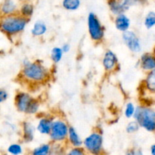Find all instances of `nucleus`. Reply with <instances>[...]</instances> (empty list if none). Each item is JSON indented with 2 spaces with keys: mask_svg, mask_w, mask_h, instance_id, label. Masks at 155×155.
Returning a JSON list of instances; mask_svg holds the SVG:
<instances>
[{
  "mask_svg": "<svg viewBox=\"0 0 155 155\" xmlns=\"http://www.w3.org/2000/svg\"><path fill=\"white\" fill-rule=\"evenodd\" d=\"M21 75L26 81L32 83H41L49 78V70L39 61H30L23 66Z\"/></svg>",
  "mask_w": 155,
  "mask_h": 155,
  "instance_id": "1",
  "label": "nucleus"
},
{
  "mask_svg": "<svg viewBox=\"0 0 155 155\" xmlns=\"http://www.w3.org/2000/svg\"><path fill=\"white\" fill-rule=\"evenodd\" d=\"M30 19L21 16L19 13L9 16L2 17L0 27L2 33L8 36H13L24 30Z\"/></svg>",
  "mask_w": 155,
  "mask_h": 155,
  "instance_id": "2",
  "label": "nucleus"
},
{
  "mask_svg": "<svg viewBox=\"0 0 155 155\" xmlns=\"http://www.w3.org/2000/svg\"><path fill=\"white\" fill-rule=\"evenodd\" d=\"M133 118L140 127L148 132L155 133V109L149 106H137Z\"/></svg>",
  "mask_w": 155,
  "mask_h": 155,
  "instance_id": "3",
  "label": "nucleus"
},
{
  "mask_svg": "<svg viewBox=\"0 0 155 155\" xmlns=\"http://www.w3.org/2000/svg\"><path fill=\"white\" fill-rule=\"evenodd\" d=\"M103 136L98 131H94L83 140V148L88 154H103Z\"/></svg>",
  "mask_w": 155,
  "mask_h": 155,
  "instance_id": "4",
  "label": "nucleus"
},
{
  "mask_svg": "<svg viewBox=\"0 0 155 155\" xmlns=\"http://www.w3.org/2000/svg\"><path fill=\"white\" fill-rule=\"evenodd\" d=\"M70 126L64 120L54 119L53 121L52 127L49 134V138L51 142L56 143H63L68 140V133H69Z\"/></svg>",
  "mask_w": 155,
  "mask_h": 155,
  "instance_id": "5",
  "label": "nucleus"
},
{
  "mask_svg": "<svg viewBox=\"0 0 155 155\" xmlns=\"http://www.w3.org/2000/svg\"><path fill=\"white\" fill-rule=\"evenodd\" d=\"M88 32L92 41L99 42L104 39V28L98 19V16L93 12H89L87 18Z\"/></svg>",
  "mask_w": 155,
  "mask_h": 155,
  "instance_id": "6",
  "label": "nucleus"
},
{
  "mask_svg": "<svg viewBox=\"0 0 155 155\" xmlns=\"http://www.w3.org/2000/svg\"><path fill=\"white\" fill-rule=\"evenodd\" d=\"M122 39L127 48L131 51L138 53L142 50V42L140 39L133 30H128L123 33Z\"/></svg>",
  "mask_w": 155,
  "mask_h": 155,
  "instance_id": "7",
  "label": "nucleus"
},
{
  "mask_svg": "<svg viewBox=\"0 0 155 155\" xmlns=\"http://www.w3.org/2000/svg\"><path fill=\"white\" fill-rule=\"evenodd\" d=\"M107 5L110 8L111 13L115 16L125 14L127 11L130 9V8L134 4L137 3L136 1H130V0H124V1H108Z\"/></svg>",
  "mask_w": 155,
  "mask_h": 155,
  "instance_id": "8",
  "label": "nucleus"
},
{
  "mask_svg": "<svg viewBox=\"0 0 155 155\" xmlns=\"http://www.w3.org/2000/svg\"><path fill=\"white\" fill-rule=\"evenodd\" d=\"M33 97L30 94L25 92H18L15 97V104L17 110L20 112L26 114L29 106L33 100Z\"/></svg>",
  "mask_w": 155,
  "mask_h": 155,
  "instance_id": "9",
  "label": "nucleus"
},
{
  "mask_svg": "<svg viewBox=\"0 0 155 155\" xmlns=\"http://www.w3.org/2000/svg\"><path fill=\"white\" fill-rule=\"evenodd\" d=\"M20 3L15 0H5L0 4V12L2 17L9 16L18 14L20 8Z\"/></svg>",
  "mask_w": 155,
  "mask_h": 155,
  "instance_id": "10",
  "label": "nucleus"
},
{
  "mask_svg": "<svg viewBox=\"0 0 155 155\" xmlns=\"http://www.w3.org/2000/svg\"><path fill=\"white\" fill-rule=\"evenodd\" d=\"M102 65L107 72H111L116 69L118 66V58L113 51L108 49L105 51L102 58Z\"/></svg>",
  "mask_w": 155,
  "mask_h": 155,
  "instance_id": "11",
  "label": "nucleus"
},
{
  "mask_svg": "<svg viewBox=\"0 0 155 155\" xmlns=\"http://www.w3.org/2000/svg\"><path fill=\"white\" fill-rule=\"evenodd\" d=\"M139 66L145 72H151L155 69V54L154 53H144L139 59Z\"/></svg>",
  "mask_w": 155,
  "mask_h": 155,
  "instance_id": "12",
  "label": "nucleus"
},
{
  "mask_svg": "<svg viewBox=\"0 0 155 155\" xmlns=\"http://www.w3.org/2000/svg\"><path fill=\"white\" fill-rule=\"evenodd\" d=\"M22 138L24 142H30L34 139L36 127L30 121L25 120L21 124Z\"/></svg>",
  "mask_w": 155,
  "mask_h": 155,
  "instance_id": "13",
  "label": "nucleus"
},
{
  "mask_svg": "<svg viewBox=\"0 0 155 155\" xmlns=\"http://www.w3.org/2000/svg\"><path fill=\"white\" fill-rule=\"evenodd\" d=\"M54 119L50 117H42L38 121L36 130L40 134L48 135L49 136L52 127L53 121Z\"/></svg>",
  "mask_w": 155,
  "mask_h": 155,
  "instance_id": "14",
  "label": "nucleus"
},
{
  "mask_svg": "<svg viewBox=\"0 0 155 155\" xmlns=\"http://www.w3.org/2000/svg\"><path fill=\"white\" fill-rule=\"evenodd\" d=\"M114 25L119 31L124 33L130 30L131 22L130 18L126 14H121L117 16H115Z\"/></svg>",
  "mask_w": 155,
  "mask_h": 155,
  "instance_id": "15",
  "label": "nucleus"
},
{
  "mask_svg": "<svg viewBox=\"0 0 155 155\" xmlns=\"http://www.w3.org/2000/svg\"><path fill=\"white\" fill-rule=\"evenodd\" d=\"M68 141L73 148H81L83 146V140L81 139L75 128L73 127H70Z\"/></svg>",
  "mask_w": 155,
  "mask_h": 155,
  "instance_id": "16",
  "label": "nucleus"
},
{
  "mask_svg": "<svg viewBox=\"0 0 155 155\" xmlns=\"http://www.w3.org/2000/svg\"><path fill=\"white\" fill-rule=\"evenodd\" d=\"M34 12V5L31 2H22L20 5L19 12L21 16L30 19Z\"/></svg>",
  "mask_w": 155,
  "mask_h": 155,
  "instance_id": "17",
  "label": "nucleus"
},
{
  "mask_svg": "<svg viewBox=\"0 0 155 155\" xmlns=\"http://www.w3.org/2000/svg\"><path fill=\"white\" fill-rule=\"evenodd\" d=\"M47 32V25L43 21H36L33 24V27L31 29V33L33 36L39 37L45 34Z\"/></svg>",
  "mask_w": 155,
  "mask_h": 155,
  "instance_id": "18",
  "label": "nucleus"
},
{
  "mask_svg": "<svg viewBox=\"0 0 155 155\" xmlns=\"http://www.w3.org/2000/svg\"><path fill=\"white\" fill-rule=\"evenodd\" d=\"M144 82L145 89L151 93L155 94V69L147 74Z\"/></svg>",
  "mask_w": 155,
  "mask_h": 155,
  "instance_id": "19",
  "label": "nucleus"
},
{
  "mask_svg": "<svg viewBox=\"0 0 155 155\" xmlns=\"http://www.w3.org/2000/svg\"><path fill=\"white\" fill-rule=\"evenodd\" d=\"M51 143H44L36 147L30 151V155H49Z\"/></svg>",
  "mask_w": 155,
  "mask_h": 155,
  "instance_id": "20",
  "label": "nucleus"
},
{
  "mask_svg": "<svg viewBox=\"0 0 155 155\" xmlns=\"http://www.w3.org/2000/svg\"><path fill=\"white\" fill-rule=\"evenodd\" d=\"M66 152L67 150L63 145V143H51V151L49 155H65Z\"/></svg>",
  "mask_w": 155,
  "mask_h": 155,
  "instance_id": "21",
  "label": "nucleus"
},
{
  "mask_svg": "<svg viewBox=\"0 0 155 155\" xmlns=\"http://www.w3.org/2000/svg\"><path fill=\"white\" fill-rule=\"evenodd\" d=\"M64 55V51H62L61 48L59 46L53 47L51 51V60L52 61L53 63L58 64L61 61L62 58Z\"/></svg>",
  "mask_w": 155,
  "mask_h": 155,
  "instance_id": "22",
  "label": "nucleus"
},
{
  "mask_svg": "<svg viewBox=\"0 0 155 155\" xmlns=\"http://www.w3.org/2000/svg\"><path fill=\"white\" fill-rule=\"evenodd\" d=\"M81 1L80 0H64L62 6L64 9L68 11H75L80 8Z\"/></svg>",
  "mask_w": 155,
  "mask_h": 155,
  "instance_id": "23",
  "label": "nucleus"
},
{
  "mask_svg": "<svg viewBox=\"0 0 155 155\" xmlns=\"http://www.w3.org/2000/svg\"><path fill=\"white\" fill-rule=\"evenodd\" d=\"M144 25L147 29H151L155 26V12H148L144 19Z\"/></svg>",
  "mask_w": 155,
  "mask_h": 155,
  "instance_id": "24",
  "label": "nucleus"
},
{
  "mask_svg": "<svg viewBox=\"0 0 155 155\" xmlns=\"http://www.w3.org/2000/svg\"><path fill=\"white\" fill-rule=\"evenodd\" d=\"M7 151L11 155H21L23 153V147L20 143H12L8 147Z\"/></svg>",
  "mask_w": 155,
  "mask_h": 155,
  "instance_id": "25",
  "label": "nucleus"
},
{
  "mask_svg": "<svg viewBox=\"0 0 155 155\" xmlns=\"http://www.w3.org/2000/svg\"><path fill=\"white\" fill-rule=\"evenodd\" d=\"M136 107L133 102H127L124 108V115L127 118L130 119V118L134 117L135 113H136Z\"/></svg>",
  "mask_w": 155,
  "mask_h": 155,
  "instance_id": "26",
  "label": "nucleus"
},
{
  "mask_svg": "<svg viewBox=\"0 0 155 155\" xmlns=\"http://www.w3.org/2000/svg\"><path fill=\"white\" fill-rule=\"evenodd\" d=\"M139 128H140L139 124L134 120L127 124V127H126V131L129 134H133V133H136L139 130Z\"/></svg>",
  "mask_w": 155,
  "mask_h": 155,
  "instance_id": "27",
  "label": "nucleus"
},
{
  "mask_svg": "<svg viewBox=\"0 0 155 155\" xmlns=\"http://www.w3.org/2000/svg\"><path fill=\"white\" fill-rule=\"evenodd\" d=\"M39 101H38L36 98H33V100L32 101L31 104L29 106L28 109H27V114H35L38 112L39 109Z\"/></svg>",
  "mask_w": 155,
  "mask_h": 155,
  "instance_id": "28",
  "label": "nucleus"
},
{
  "mask_svg": "<svg viewBox=\"0 0 155 155\" xmlns=\"http://www.w3.org/2000/svg\"><path fill=\"white\" fill-rule=\"evenodd\" d=\"M65 155H87V153L85 151L83 147L81 148H71L67 150Z\"/></svg>",
  "mask_w": 155,
  "mask_h": 155,
  "instance_id": "29",
  "label": "nucleus"
},
{
  "mask_svg": "<svg viewBox=\"0 0 155 155\" xmlns=\"http://www.w3.org/2000/svg\"><path fill=\"white\" fill-rule=\"evenodd\" d=\"M8 93L7 90L4 89H0V102L3 103L8 99Z\"/></svg>",
  "mask_w": 155,
  "mask_h": 155,
  "instance_id": "30",
  "label": "nucleus"
},
{
  "mask_svg": "<svg viewBox=\"0 0 155 155\" xmlns=\"http://www.w3.org/2000/svg\"><path fill=\"white\" fill-rule=\"evenodd\" d=\"M62 51H64V53H68L69 52V51L71 50V45H70L69 43H64L61 46Z\"/></svg>",
  "mask_w": 155,
  "mask_h": 155,
  "instance_id": "31",
  "label": "nucleus"
},
{
  "mask_svg": "<svg viewBox=\"0 0 155 155\" xmlns=\"http://www.w3.org/2000/svg\"><path fill=\"white\" fill-rule=\"evenodd\" d=\"M133 151H134V155H144L143 151L141 149H139V148H138V149H133Z\"/></svg>",
  "mask_w": 155,
  "mask_h": 155,
  "instance_id": "32",
  "label": "nucleus"
},
{
  "mask_svg": "<svg viewBox=\"0 0 155 155\" xmlns=\"http://www.w3.org/2000/svg\"><path fill=\"white\" fill-rule=\"evenodd\" d=\"M150 153L151 155H155V143L153 144L150 148Z\"/></svg>",
  "mask_w": 155,
  "mask_h": 155,
  "instance_id": "33",
  "label": "nucleus"
},
{
  "mask_svg": "<svg viewBox=\"0 0 155 155\" xmlns=\"http://www.w3.org/2000/svg\"><path fill=\"white\" fill-rule=\"evenodd\" d=\"M125 155H134V151L133 150H131V151H127V153H126Z\"/></svg>",
  "mask_w": 155,
  "mask_h": 155,
  "instance_id": "34",
  "label": "nucleus"
},
{
  "mask_svg": "<svg viewBox=\"0 0 155 155\" xmlns=\"http://www.w3.org/2000/svg\"><path fill=\"white\" fill-rule=\"evenodd\" d=\"M153 53L155 54V46L154 47V49H153Z\"/></svg>",
  "mask_w": 155,
  "mask_h": 155,
  "instance_id": "35",
  "label": "nucleus"
},
{
  "mask_svg": "<svg viewBox=\"0 0 155 155\" xmlns=\"http://www.w3.org/2000/svg\"><path fill=\"white\" fill-rule=\"evenodd\" d=\"M88 155H92V154H88ZM98 155H104V154H98Z\"/></svg>",
  "mask_w": 155,
  "mask_h": 155,
  "instance_id": "36",
  "label": "nucleus"
}]
</instances>
